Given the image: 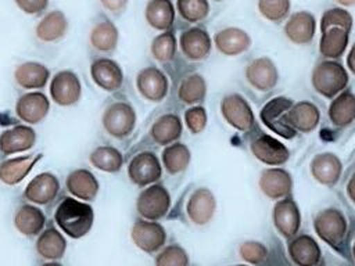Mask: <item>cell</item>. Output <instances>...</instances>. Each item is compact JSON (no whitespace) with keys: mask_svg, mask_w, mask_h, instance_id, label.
I'll use <instances>...</instances> for the list:
<instances>
[{"mask_svg":"<svg viewBox=\"0 0 355 266\" xmlns=\"http://www.w3.org/2000/svg\"><path fill=\"white\" fill-rule=\"evenodd\" d=\"M57 224L72 238L87 234L93 224V209L90 205L73 198H65L55 209Z\"/></svg>","mask_w":355,"mask_h":266,"instance_id":"6da1fadb","label":"cell"},{"mask_svg":"<svg viewBox=\"0 0 355 266\" xmlns=\"http://www.w3.org/2000/svg\"><path fill=\"white\" fill-rule=\"evenodd\" d=\"M311 82L320 96L333 98L345 89L348 83V73L340 62L326 60L313 68Z\"/></svg>","mask_w":355,"mask_h":266,"instance_id":"7a4b0ae2","label":"cell"},{"mask_svg":"<svg viewBox=\"0 0 355 266\" xmlns=\"http://www.w3.org/2000/svg\"><path fill=\"white\" fill-rule=\"evenodd\" d=\"M291 105L293 103L286 97L272 98L262 107L259 116L270 130L280 134L282 137L293 139L295 136V130L293 129L287 118Z\"/></svg>","mask_w":355,"mask_h":266,"instance_id":"3957f363","label":"cell"},{"mask_svg":"<svg viewBox=\"0 0 355 266\" xmlns=\"http://www.w3.org/2000/svg\"><path fill=\"white\" fill-rule=\"evenodd\" d=\"M313 227L316 234L329 245L340 247L344 241L347 231V222L344 215L334 208L320 211L315 220Z\"/></svg>","mask_w":355,"mask_h":266,"instance_id":"277c9868","label":"cell"},{"mask_svg":"<svg viewBox=\"0 0 355 266\" xmlns=\"http://www.w3.org/2000/svg\"><path fill=\"white\" fill-rule=\"evenodd\" d=\"M171 205V195L168 190L161 184H150L144 188L136 202L137 212L148 220H157L162 218Z\"/></svg>","mask_w":355,"mask_h":266,"instance_id":"5b68a950","label":"cell"},{"mask_svg":"<svg viewBox=\"0 0 355 266\" xmlns=\"http://www.w3.org/2000/svg\"><path fill=\"white\" fill-rule=\"evenodd\" d=\"M220 112L225 121L240 132H248L254 127V114L248 103L240 94H229L220 103Z\"/></svg>","mask_w":355,"mask_h":266,"instance_id":"8992f818","label":"cell"},{"mask_svg":"<svg viewBox=\"0 0 355 266\" xmlns=\"http://www.w3.org/2000/svg\"><path fill=\"white\" fill-rule=\"evenodd\" d=\"M103 126L114 137L128 136L136 123L135 109L126 103H114L103 114Z\"/></svg>","mask_w":355,"mask_h":266,"instance_id":"52a82bcc","label":"cell"},{"mask_svg":"<svg viewBox=\"0 0 355 266\" xmlns=\"http://www.w3.org/2000/svg\"><path fill=\"white\" fill-rule=\"evenodd\" d=\"M128 175L136 186L144 187L154 184L161 177L159 161L153 152H140L130 161Z\"/></svg>","mask_w":355,"mask_h":266,"instance_id":"ba28073f","label":"cell"},{"mask_svg":"<svg viewBox=\"0 0 355 266\" xmlns=\"http://www.w3.org/2000/svg\"><path fill=\"white\" fill-rule=\"evenodd\" d=\"M245 78L248 83L257 90L268 91L276 86L279 80V72L270 58L259 57L247 65Z\"/></svg>","mask_w":355,"mask_h":266,"instance_id":"9c48e42d","label":"cell"},{"mask_svg":"<svg viewBox=\"0 0 355 266\" xmlns=\"http://www.w3.org/2000/svg\"><path fill=\"white\" fill-rule=\"evenodd\" d=\"M250 148L252 155L258 161L270 166L283 165L290 157V152L283 143L266 134H261L255 137L251 141Z\"/></svg>","mask_w":355,"mask_h":266,"instance_id":"30bf717a","label":"cell"},{"mask_svg":"<svg viewBox=\"0 0 355 266\" xmlns=\"http://www.w3.org/2000/svg\"><path fill=\"white\" fill-rule=\"evenodd\" d=\"M273 223L276 230L287 238L297 234L301 224V213L294 200L284 197L275 204Z\"/></svg>","mask_w":355,"mask_h":266,"instance_id":"8fae6325","label":"cell"},{"mask_svg":"<svg viewBox=\"0 0 355 266\" xmlns=\"http://www.w3.org/2000/svg\"><path fill=\"white\" fill-rule=\"evenodd\" d=\"M50 94L55 104L68 107L75 104L80 97V82L71 71L58 72L50 85Z\"/></svg>","mask_w":355,"mask_h":266,"instance_id":"7c38bea8","label":"cell"},{"mask_svg":"<svg viewBox=\"0 0 355 266\" xmlns=\"http://www.w3.org/2000/svg\"><path fill=\"white\" fill-rule=\"evenodd\" d=\"M139 93L148 101H161L168 93V79L155 66L144 68L139 72L136 79Z\"/></svg>","mask_w":355,"mask_h":266,"instance_id":"4fadbf2b","label":"cell"},{"mask_svg":"<svg viewBox=\"0 0 355 266\" xmlns=\"http://www.w3.org/2000/svg\"><path fill=\"white\" fill-rule=\"evenodd\" d=\"M94 83L107 91H115L122 86L123 72L118 62L111 58H98L90 66Z\"/></svg>","mask_w":355,"mask_h":266,"instance_id":"5bb4252c","label":"cell"},{"mask_svg":"<svg viewBox=\"0 0 355 266\" xmlns=\"http://www.w3.org/2000/svg\"><path fill=\"white\" fill-rule=\"evenodd\" d=\"M293 181L286 169L268 168L259 176V188L270 200H282L288 195Z\"/></svg>","mask_w":355,"mask_h":266,"instance_id":"9a60e30c","label":"cell"},{"mask_svg":"<svg viewBox=\"0 0 355 266\" xmlns=\"http://www.w3.org/2000/svg\"><path fill=\"white\" fill-rule=\"evenodd\" d=\"M132 240L144 252L158 251L166 240L164 227L155 222H137L132 227Z\"/></svg>","mask_w":355,"mask_h":266,"instance_id":"2e32d148","label":"cell"},{"mask_svg":"<svg viewBox=\"0 0 355 266\" xmlns=\"http://www.w3.org/2000/svg\"><path fill=\"white\" fill-rule=\"evenodd\" d=\"M182 53L191 61L207 58L211 51V37L202 28H190L182 32L179 37Z\"/></svg>","mask_w":355,"mask_h":266,"instance_id":"e0dca14e","label":"cell"},{"mask_svg":"<svg viewBox=\"0 0 355 266\" xmlns=\"http://www.w3.org/2000/svg\"><path fill=\"white\" fill-rule=\"evenodd\" d=\"M309 169L316 181L324 186H333L341 176L343 165L337 155L331 152H322L313 157Z\"/></svg>","mask_w":355,"mask_h":266,"instance_id":"ac0fdd59","label":"cell"},{"mask_svg":"<svg viewBox=\"0 0 355 266\" xmlns=\"http://www.w3.org/2000/svg\"><path fill=\"white\" fill-rule=\"evenodd\" d=\"M315 28V17L308 11H298L284 24V35L295 44H308L313 39Z\"/></svg>","mask_w":355,"mask_h":266,"instance_id":"d6986e66","label":"cell"},{"mask_svg":"<svg viewBox=\"0 0 355 266\" xmlns=\"http://www.w3.org/2000/svg\"><path fill=\"white\" fill-rule=\"evenodd\" d=\"M50 104L44 94L42 93H28L18 98L15 104V112L19 119L31 125L43 121L49 112Z\"/></svg>","mask_w":355,"mask_h":266,"instance_id":"ffe728a7","label":"cell"},{"mask_svg":"<svg viewBox=\"0 0 355 266\" xmlns=\"http://www.w3.org/2000/svg\"><path fill=\"white\" fill-rule=\"evenodd\" d=\"M214 43L219 53L234 57L248 50L251 46V37L240 28H225L215 33Z\"/></svg>","mask_w":355,"mask_h":266,"instance_id":"44dd1931","label":"cell"},{"mask_svg":"<svg viewBox=\"0 0 355 266\" xmlns=\"http://www.w3.org/2000/svg\"><path fill=\"white\" fill-rule=\"evenodd\" d=\"M60 188L57 177L51 173H39L26 186L24 195L33 204H49L55 198Z\"/></svg>","mask_w":355,"mask_h":266,"instance_id":"7402d4cb","label":"cell"},{"mask_svg":"<svg viewBox=\"0 0 355 266\" xmlns=\"http://www.w3.org/2000/svg\"><path fill=\"white\" fill-rule=\"evenodd\" d=\"M216 208L214 194L208 188H197L189 198L187 215L196 224L208 223Z\"/></svg>","mask_w":355,"mask_h":266,"instance_id":"603a6c76","label":"cell"},{"mask_svg":"<svg viewBox=\"0 0 355 266\" xmlns=\"http://www.w3.org/2000/svg\"><path fill=\"white\" fill-rule=\"evenodd\" d=\"M36 140L35 130L28 126H14L0 134V151L6 155L29 150Z\"/></svg>","mask_w":355,"mask_h":266,"instance_id":"cb8c5ba5","label":"cell"},{"mask_svg":"<svg viewBox=\"0 0 355 266\" xmlns=\"http://www.w3.org/2000/svg\"><path fill=\"white\" fill-rule=\"evenodd\" d=\"M68 30V19L62 11L54 10L47 12L36 25V37L46 43H53L65 36Z\"/></svg>","mask_w":355,"mask_h":266,"instance_id":"d4e9b609","label":"cell"},{"mask_svg":"<svg viewBox=\"0 0 355 266\" xmlns=\"http://www.w3.org/2000/svg\"><path fill=\"white\" fill-rule=\"evenodd\" d=\"M287 118L295 132L308 133L319 125L320 112L315 104L309 101H300L291 105Z\"/></svg>","mask_w":355,"mask_h":266,"instance_id":"484cf974","label":"cell"},{"mask_svg":"<svg viewBox=\"0 0 355 266\" xmlns=\"http://www.w3.org/2000/svg\"><path fill=\"white\" fill-rule=\"evenodd\" d=\"M42 158V154L11 158L0 163V180L8 186L19 183Z\"/></svg>","mask_w":355,"mask_h":266,"instance_id":"4316f807","label":"cell"},{"mask_svg":"<svg viewBox=\"0 0 355 266\" xmlns=\"http://www.w3.org/2000/svg\"><path fill=\"white\" fill-rule=\"evenodd\" d=\"M288 254L298 266H315L320 260V248L309 236H300L288 244Z\"/></svg>","mask_w":355,"mask_h":266,"instance_id":"83f0119b","label":"cell"},{"mask_svg":"<svg viewBox=\"0 0 355 266\" xmlns=\"http://www.w3.org/2000/svg\"><path fill=\"white\" fill-rule=\"evenodd\" d=\"M68 191L80 200H93L98 193V181L87 169H76L67 177Z\"/></svg>","mask_w":355,"mask_h":266,"instance_id":"f1b7e54d","label":"cell"},{"mask_svg":"<svg viewBox=\"0 0 355 266\" xmlns=\"http://www.w3.org/2000/svg\"><path fill=\"white\" fill-rule=\"evenodd\" d=\"M147 24L157 30H168L175 21V8L171 0H150L144 10Z\"/></svg>","mask_w":355,"mask_h":266,"instance_id":"f546056e","label":"cell"},{"mask_svg":"<svg viewBox=\"0 0 355 266\" xmlns=\"http://www.w3.org/2000/svg\"><path fill=\"white\" fill-rule=\"evenodd\" d=\"M49 69L40 62H24L15 68V82L24 89H42L47 83Z\"/></svg>","mask_w":355,"mask_h":266,"instance_id":"4dcf8cb0","label":"cell"},{"mask_svg":"<svg viewBox=\"0 0 355 266\" xmlns=\"http://www.w3.org/2000/svg\"><path fill=\"white\" fill-rule=\"evenodd\" d=\"M348 33L343 28L331 26L322 30V37L319 42V51L323 57L334 60L344 54L348 44Z\"/></svg>","mask_w":355,"mask_h":266,"instance_id":"1f68e13d","label":"cell"},{"mask_svg":"<svg viewBox=\"0 0 355 266\" xmlns=\"http://www.w3.org/2000/svg\"><path fill=\"white\" fill-rule=\"evenodd\" d=\"M150 133L157 144L166 145L175 143L182 134V122L173 114L162 115L153 123Z\"/></svg>","mask_w":355,"mask_h":266,"instance_id":"d6a6232c","label":"cell"},{"mask_svg":"<svg viewBox=\"0 0 355 266\" xmlns=\"http://www.w3.org/2000/svg\"><path fill=\"white\" fill-rule=\"evenodd\" d=\"M329 118L336 126H347L355 121V96L351 91L337 94L330 107Z\"/></svg>","mask_w":355,"mask_h":266,"instance_id":"836d02e7","label":"cell"},{"mask_svg":"<svg viewBox=\"0 0 355 266\" xmlns=\"http://www.w3.org/2000/svg\"><path fill=\"white\" fill-rule=\"evenodd\" d=\"M43 212L32 205H22L14 218V224L17 230L25 236H33L42 231L44 226Z\"/></svg>","mask_w":355,"mask_h":266,"instance_id":"e575fe53","label":"cell"},{"mask_svg":"<svg viewBox=\"0 0 355 266\" xmlns=\"http://www.w3.org/2000/svg\"><path fill=\"white\" fill-rule=\"evenodd\" d=\"M118 29L110 21L97 22L90 30V44L97 51L110 53L118 44Z\"/></svg>","mask_w":355,"mask_h":266,"instance_id":"d590c367","label":"cell"},{"mask_svg":"<svg viewBox=\"0 0 355 266\" xmlns=\"http://www.w3.org/2000/svg\"><path fill=\"white\" fill-rule=\"evenodd\" d=\"M89 159L94 168H97L103 172H108V173L118 172L123 163L122 154L116 148L110 147V145L97 147L90 154Z\"/></svg>","mask_w":355,"mask_h":266,"instance_id":"8d00e7d4","label":"cell"},{"mask_svg":"<svg viewBox=\"0 0 355 266\" xmlns=\"http://www.w3.org/2000/svg\"><path fill=\"white\" fill-rule=\"evenodd\" d=\"M67 248L64 237L54 229L44 230L36 242L37 252L47 259H58L64 255Z\"/></svg>","mask_w":355,"mask_h":266,"instance_id":"74e56055","label":"cell"},{"mask_svg":"<svg viewBox=\"0 0 355 266\" xmlns=\"http://www.w3.org/2000/svg\"><path fill=\"white\" fill-rule=\"evenodd\" d=\"M190 150L182 143H172L162 151V163L169 173L183 172L190 163Z\"/></svg>","mask_w":355,"mask_h":266,"instance_id":"f35d334b","label":"cell"},{"mask_svg":"<svg viewBox=\"0 0 355 266\" xmlns=\"http://www.w3.org/2000/svg\"><path fill=\"white\" fill-rule=\"evenodd\" d=\"M205 93H207V85L204 78L201 75L194 73V75L186 76L182 80L178 96L186 104H197L205 97Z\"/></svg>","mask_w":355,"mask_h":266,"instance_id":"ab89813d","label":"cell"},{"mask_svg":"<svg viewBox=\"0 0 355 266\" xmlns=\"http://www.w3.org/2000/svg\"><path fill=\"white\" fill-rule=\"evenodd\" d=\"M151 54L159 62L171 61L176 54L175 35L169 30H165L164 33L155 36L151 43Z\"/></svg>","mask_w":355,"mask_h":266,"instance_id":"60d3db41","label":"cell"},{"mask_svg":"<svg viewBox=\"0 0 355 266\" xmlns=\"http://www.w3.org/2000/svg\"><path fill=\"white\" fill-rule=\"evenodd\" d=\"M178 12L187 22H200L209 12L208 0H178Z\"/></svg>","mask_w":355,"mask_h":266,"instance_id":"b9f144b4","label":"cell"},{"mask_svg":"<svg viewBox=\"0 0 355 266\" xmlns=\"http://www.w3.org/2000/svg\"><path fill=\"white\" fill-rule=\"evenodd\" d=\"M290 0H258L259 14L272 22H280L290 12Z\"/></svg>","mask_w":355,"mask_h":266,"instance_id":"7bdbcfd3","label":"cell"},{"mask_svg":"<svg viewBox=\"0 0 355 266\" xmlns=\"http://www.w3.org/2000/svg\"><path fill=\"white\" fill-rule=\"evenodd\" d=\"M331 26H337V28H343L347 32L351 30L352 28V17L348 11H345L344 8H329L323 12L322 19H320V30H324L327 28Z\"/></svg>","mask_w":355,"mask_h":266,"instance_id":"ee69618b","label":"cell"},{"mask_svg":"<svg viewBox=\"0 0 355 266\" xmlns=\"http://www.w3.org/2000/svg\"><path fill=\"white\" fill-rule=\"evenodd\" d=\"M155 266H189L186 251L178 245H169L155 259Z\"/></svg>","mask_w":355,"mask_h":266,"instance_id":"f6af8a7d","label":"cell"},{"mask_svg":"<svg viewBox=\"0 0 355 266\" xmlns=\"http://www.w3.org/2000/svg\"><path fill=\"white\" fill-rule=\"evenodd\" d=\"M268 255V249L263 244L257 242V241H247L244 244L240 245V256L251 263V265H257L261 263Z\"/></svg>","mask_w":355,"mask_h":266,"instance_id":"bcb514c9","label":"cell"},{"mask_svg":"<svg viewBox=\"0 0 355 266\" xmlns=\"http://www.w3.org/2000/svg\"><path fill=\"white\" fill-rule=\"evenodd\" d=\"M184 122L187 129L197 134L201 133L207 125V112L202 107H193L186 111L184 114Z\"/></svg>","mask_w":355,"mask_h":266,"instance_id":"7dc6e473","label":"cell"},{"mask_svg":"<svg viewBox=\"0 0 355 266\" xmlns=\"http://www.w3.org/2000/svg\"><path fill=\"white\" fill-rule=\"evenodd\" d=\"M19 10H22L25 14H39L46 10L49 0H15Z\"/></svg>","mask_w":355,"mask_h":266,"instance_id":"c3c4849f","label":"cell"},{"mask_svg":"<svg viewBox=\"0 0 355 266\" xmlns=\"http://www.w3.org/2000/svg\"><path fill=\"white\" fill-rule=\"evenodd\" d=\"M128 1H129V0H100L101 6H103L107 11L112 12V14H119V12H122V11L125 10Z\"/></svg>","mask_w":355,"mask_h":266,"instance_id":"681fc988","label":"cell"},{"mask_svg":"<svg viewBox=\"0 0 355 266\" xmlns=\"http://www.w3.org/2000/svg\"><path fill=\"white\" fill-rule=\"evenodd\" d=\"M347 65L351 69V72L355 75V44L351 47L348 57H347Z\"/></svg>","mask_w":355,"mask_h":266,"instance_id":"f907efd6","label":"cell"},{"mask_svg":"<svg viewBox=\"0 0 355 266\" xmlns=\"http://www.w3.org/2000/svg\"><path fill=\"white\" fill-rule=\"evenodd\" d=\"M347 193L352 200V202H355V173L351 176V179L347 183Z\"/></svg>","mask_w":355,"mask_h":266,"instance_id":"816d5d0a","label":"cell"},{"mask_svg":"<svg viewBox=\"0 0 355 266\" xmlns=\"http://www.w3.org/2000/svg\"><path fill=\"white\" fill-rule=\"evenodd\" d=\"M334 1L338 3L340 6H344V7H349V6L355 4V0H334Z\"/></svg>","mask_w":355,"mask_h":266,"instance_id":"f5cc1de1","label":"cell"},{"mask_svg":"<svg viewBox=\"0 0 355 266\" xmlns=\"http://www.w3.org/2000/svg\"><path fill=\"white\" fill-rule=\"evenodd\" d=\"M42 266H61V265L54 263V262H50V263H44V265H42Z\"/></svg>","mask_w":355,"mask_h":266,"instance_id":"db71d44e","label":"cell"},{"mask_svg":"<svg viewBox=\"0 0 355 266\" xmlns=\"http://www.w3.org/2000/svg\"><path fill=\"white\" fill-rule=\"evenodd\" d=\"M354 258H355V244H354Z\"/></svg>","mask_w":355,"mask_h":266,"instance_id":"11a10c76","label":"cell"},{"mask_svg":"<svg viewBox=\"0 0 355 266\" xmlns=\"http://www.w3.org/2000/svg\"><path fill=\"white\" fill-rule=\"evenodd\" d=\"M236 266H244V265H236Z\"/></svg>","mask_w":355,"mask_h":266,"instance_id":"9f6ffc18","label":"cell"}]
</instances>
